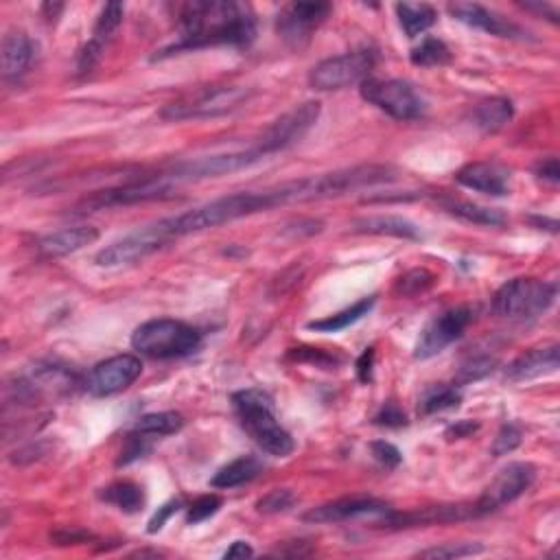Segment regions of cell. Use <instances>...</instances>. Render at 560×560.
Instances as JSON below:
<instances>
[{
  "mask_svg": "<svg viewBox=\"0 0 560 560\" xmlns=\"http://www.w3.org/2000/svg\"><path fill=\"white\" fill-rule=\"evenodd\" d=\"M344 191H346L344 175L340 171H331L322 175H311V178L267 186V189H259V191H239V193L217 197V200L208 202L204 206H197L193 210H186V213L178 217L158 221L156 228L165 237L175 239L208 228L224 226L230 224V221H237L256 213H265V210H272L276 206L326 200V197L344 195Z\"/></svg>",
  "mask_w": 560,
  "mask_h": 560,
  "instance_id": "cell-1",
  "label": "cell"
},
{
  "mask_svg": "<svg viewBox=\"0 0 560 560\" xmlns=\"http://www.w3.org/2000/svg\"><path fill=\"white\" fill-rule=\"evenodd\" d=\"M173 11L180 38L162 49L156 60L208 46H248L256 35V18L250 5L230 0H193L175 5Z\"/></svg>",
  "mask_w": 560,
  "mask_h": 560,
  "instance_id": "cell-2",
  "label": "cell"
},
{
  "mask_svg": "<svg viewBox=\"0 0 560 560\" xmlns=\"http://www.w3.org/2000/svg\"><path fill=\"white\" fill-rule=\"evenodd\" d=\"M232 405H235L241 427L265 453L274 458H287L294 453V438L278 423L270 394L259 388L239 390L232 394Z\"/></svg>",
  "mask_w": 560,
  "mask_h": 560,
  "instance_id": "cell-3",
  "label": "cell"
},
{
  "mask_svg": "<svg viewBox=\"0 0 560 560\" xmlns=\"http://www.w3.org/2000/svg\"><path fill=\"white\" fill-rule=\"evenodd\" d=\"M202 344V333L195 326L158 318L140 324L132 335V348L151 359H178L195 353Z\"/></svg>",
  "mask_w": 560,
  "mask_h": 560,
  "instance_id": "cell-4",
  "label": "cell"
},
{
  "mask_svg": "<svg viewBox=\"0 0 560 560\" xmlns=\"http://www.w3.org/2000/svg\"><path fill=\"white\" fill-rule=\"evenodd\" d=\"M556 294V283H547V280L539 278H512L497 289L493 311L510 320L536 318L554 305Z\"/></svg>",
  "mask_w": 560,
  "mask_h": 560,
  "instance_id": "cell-5",
  "label": "cell"
},
{
  "mask_svg": "<svg viewBox=\"0 0 560 560\" xmlns=\"http://www.w3.org/2000/svg\"><path fill=\"white\" fill-rule=\"evenodd\" d=\"M250 99V90L241 86H210L195 90L178 101L162 108L160 116L165 121H191V119H213L235 112Z\"/></svg>",
  "mask_w": 560,
  "mask_h": 560,
  "instance_id": "cell-6",
  "label": "cell"
},
{
  "mask_svg": "<svg viewBox=\"0 0 560 560\" xmlns=\"http://www.w3.org/2000/svg\"><path fill=\"white\" fill-rule=\"evenodd\" d=\"M261 160H265V154L254 145L250 149L226 151V154H213V156L175 162V165H171L169 169H162L160 175L165 180H169L173 186H178L180 182L219 178V175L250 169L252 165H256V162H261Z\"/></svg>",
  "mask_w": 560,
  "mask_h": 560,
  "instance_id": "cell-7",
  "label": "cell"
},
{
  "mask_svg": "<svg viewBox=\"0 0 560 560\" xmlns=\"http://www.w3.org/2000/svg\"><path fill=\"white\" fill-rule=\"evenodd\" d=\"M361 97L396 121L423 119L427 105L410 81L368 77L361 84Z\"/></svg>",
  "mask_w": 560,
  "mask_h": 560,
  "instance_id": "cell-8",
  "label": "cell"
},
{
  "mask_svg": "<svg viewBox=\"0 0 560 560\" xmlns=\"http://www.w3.org/2000/svg\"><path fill=\"white\" fill-rule=\"evenodd\" d=\"M375 64H377V55L370 49L335 55L311 68L309 84L311 88L322 92L342 90L355 84L361 86L370 77Z\"/></svg>",
  "mask_w": 560,
  "mask_h": 560,
  "instance_id": "cell-9",
  "label": "cell"
},
{
  "mask_svg": "<svg viewBox=\"0 0 560 560\" xmlns=\"http://www.w3.org/2000/svg\"><path fill=\"white\" fill-rule=\"evenodd\" d=\"M320 110L322 108L318 101H305L296 105V108H291L267 127L263 136L259 138V143H256V147H259L267 158L300 143V140L311 132V127L318 123Z\"/></svg>",
  "mask_w": 560,
  "mask_h": 560,
  "instance_id": "cell-10",
  "label": "cell"
},
{
  "mask_svg": "<svg viewBox=\"0 0 560 560\" xmlns=\"http://www.w3.org/2000/svg\"><path fill=\"white\" fill-rule=\"evenodd\" d=\"M534 480L536 466L530 462H510L508 466H504V469L495 475V480L484 488L480 499L475 501V508L480 512V517L490 515V512L504 508L506 504H512V501L528 493Z\"/></svg>",
  "mask_w": 560,
  "mask_h": 560,
  "instance_id": "cell-11",
  "label": "cell"
},
{
  "mask_svg": "<svg viewBox=\"0 0 560 560\" xmlns=\"http://www.w3.org/2000/svg\"><path fill=\"white\" fill-rule=\"evenodd\" d=\"M471 322L473 311L469 307H455L436 315V318L425 326L423 333H420L414 353L416 359H431L440 355L447 346H451L455 340H460Z\"/></svg>",
  "mask_w": 560,
  "mask_h": 560,
  "instance_id": "cell-12",
  "label": "cell"
},
{
  "mask_svg": "<svg viewBox=\"0 0 560 560\" xmlns=\"http://www.w3.org/2000/svg\"><path fill=\"white\" fill-rule=\"evenodd\" d=\"M329 3H291L285 5L278 14L276 29L278 35L294 49H302L309 40L313 31L318 29L326 16L331 14Z\"/></svg>",
  "mask_w": 560,
  "mask_h": 560,
  "instance_id": "cell-13",
  "label": "cell"
},
{
  "mask_svg": "<svg viewBox=\"0 0 560 560\" xmlns=\"http://www.w3.org/2000/svg\"><path fill=\"white\" fill-rule=\"evenodd\" d=\"M143 375V361L136 355H116L90 370L86 390L92 396H112L130 388Z\"/></svg>",
  "mask_w": 560,
  "mask_h": 560,
  "instance_id": "cell-14",
  "label": "cell"
},
{
  "mask_svg": "<svg viewBox=\"0 0 560 560\" xmlns=\"http://www.w3.org/2000/svg\"><path fill=\"white\" fill-rule=\"evenodd\" d=\"M171 239L162 235V232L154 226H147L138 232H132L125 239L116 241L108 248H103L97 254V265L101 267H121V265H132L136 261H143L147 256L165 248Z\"/></svg>",
  "mask_w": 560,
  "mask_h": 560,
  "instance_id": "cell-15",
  "label": "cell"
},
{
  "mask_svg": "<svg viewBox=\"0 0 560 560\" xmlns=\"http://www.w3.org/2000/svg\"><path fill=\"white\" fill-rule=\"evenodd\" d=\"M388 517L390 506L375 497H342L322 504L318 508H311L302 515V521L307 523H342L359 517Z\"/></svg>",
  "mask_w": 560,
  "mask_h": 560,
  "instance_id": "cell-16",
  "label": "cell"
},
{
  "mask_svg": "<svg viewBox=\"0 0 560 560\" xmlns=\"http://www.w3.org/2000/svg\"><path fill=\"white\" fill-rule=\"evenodd\" d=\"M451 16L455 20L464 22V25H469L473 29H480L484 33L495 35V38H508V40H525L528 35L525 31L515 25V22L506 20L497 11L488 9L484 5H477V3H451L449 5Z\"/></svg>",
  "mask_w": 560,
  "mask_h": 560,
  "instance_id": "cell-17",
  "label": "cell"
},
{
  "mask_svg": "<svg viewBox=\"0 0 560 560\" xmlns=\"http://www.w3.org/2000/svg\"><path fill=\"white\" fill-rule=\"evenodd\" d=\"M455 182L490 197L510 195V171L497 162H471L455 173Z\"/></svg>",
  "mask_w": 560,
  "mask_h": 560,
  "instance_id": "cell-18",
  "label": "cell"
},
{
  "mask_svg": "<svg viewBox=\"0 0 560 560\" xmlns=\"http://www.w3.org/2000/svg\"><path fill=\"white\" fill-rule=\"evenodd\" d=\"M123 11L125 7L121 3H110L105 5L101 16L95 25V31H92V40L84 46V51L79 53V60H77V68L81 75L90 73L95 64L99 62V57L105 49V44L112 40V35L116 33V29L121 27L123 22Z\"/></svg>",
  "mask_w": 560,
  "mask_h": 560,
  "instance_id": "cell-19",
  "label": "cell"
},
{
  "mask_svg": "<svg viewBox=\"0 0 560 560\" xmlns=\"http://www.w3.org/2000/svg\"><path fill=\"white\" fill-rule=\"evenodd\" d=\"M38 46L25 31H7L3 38V49H0V64H3V77L7 81H18L27 73L35 60Z\"/></svg>",
  "mask_w": 560,
  "mask_h": 560,
  "instance_id": "cell-20",
  "label": "cell"
},
{
  "mask_svg": "<svg viewBox=\"0 0 560 560\" xmlns=\"http://www.w3.org/2000/svg\"><path fill=\"white\" fill-rule=\"evenodd\" d=\"M558 368V346H541L532 348L519 359L512 361L506 368V377L510 381H530L536 377H543L547 372H554Z\"/></svg>",
  "mask_w": 560,
  "mask_h": 560,
  "instance_id": "cell-21",
  "label": "cell"
},
{
  "mask_svg": "<svg viewBox=\"0 0 560 560\" xmlns=\"http://www.w3.org/2000/svg\"><path fill=\"white\" fill-rule=\"evenodd\" d=\"M99 239V230L92 226H75V228H62L57 232H51L40 239V252L44 256H68L73 252L84 250L86 245H92Z\"/></svg>",
  "mask_w": 560,
  "mask_h": 560,
  "instance_id": "cell-22",
  "label": "cell"
},
{
  "mask_svg": "<svg viewBox=\"0 0 560 560\" xmlns=\"http://www.w3.org/2000/svg\"><path fill=\"white\" fill-rule=\"evenodd\" d=\"M355 232H364V235H381V237H396V239H410L418 241L420 230L410 219L396 217V215H370L359 217L353 221Z\"/></svg>",
  "mask_w": 560,
  "mask_h": 560,
  "instance_id": "cell-23",
  "label": "cell"
},
{
  "mask_svg": "<svg viewBox=\"0 0 560 560\" xmlns=\"http://www.w3.org/2000/svg\"><path fill=\"white\" fill-rule=\"evenodd\" d=\"M512 114H515V108H512V101L506 97H490L480 101L473 108V125L477 130H482L484 134H495L499 130L512 121Z\"/></svg>",
  "mask_w": 560,
  "mask_h": 560,
  "instance_id": "cell-24",
  "label": "cell"
},
{
  "mask_svg": "<svg viewBox=\"0 0 560 560\" xmlns=\"http://www.w3.org/2000/svg\"><path fill=\"white\" fill-rule=\"evenodd\" d=\"M261 462L252 458V455H241V458L228 462L226 466H221V469L213 475V480H210V486L213 488H237L243 484H250L252 480H256L261 473Z\"/></svg>",
  "mask_w": 560,
  "mask_h": 560,
  "instance_id": "cell-25",
  "label": "cell"
},
{
  "mask_svg": "<svg viewBox=\"0 0 560 560\" xmlns=\"http://www.w3.org/2000/svg\"><path fill=\"white\" fill-rule=\"evenodd\" d=\"M440 206L445 208L449 215L458 217L462 221H469V224H475V226L497 228V226L506 224V215L497 208H488V206H480V204L464 202V200H440Z\"/></svg>",
  "mask_w": 560,
  "mask_h": 560,
  "instance_id": "cell-26",
  "label": "cell"
},
{
  "mask_svg": "<svg viewBox=\"0 0 560 560\" xmlns=\"http://www.w3.org/2000/svg\"><path fill=\"white\" fill-rule=\"evenodd\" d=\"M396 16H399L407 38H418L420 33L436 25L438 11L427 3H399L396 5Z\"/></svg>",
  "mask_w": 560,
  "mask_h": 560,
  "instance_id": "cell-27",
  "label": "cell"
},
{
  "mask_svg": "<svg viewBox=\"0 0 560 560\" xmlns=\"http://www.w3.org/2000/svg\"><path fill=\"white\" fill-rule=\"evenodd\" d=\"M372 305H375V296L361 298V300L355 302L353 307H348V309L335 313V315H329V318H324V320L309 322V329L311 331H318V333L344 331V329H348L350 324H355V322H359L361 318H364V315H368Z\"/></svg>",
  "mask_w": 560,
  "mask_h": 560,
  "instance_id": "cell-28",
  "label": "cell"
},
{
  "mask_svg": "<svg viewBox=\"0 0 560 560\" xmlns=\"http://www.w3.org/2000/svg\"><path fill=\"white\" fill-rule=\"evenodd\" d=\"M108 504L116 506L123 512H138L145 504V495H143V488L134 482H114L112 486H108L103 490L101 495Z\"/></svg>",
  "mask_w": 560,
  "mask_h": 560,
  "instance_id": "cell-29",
  "label": "cell"
},
{
  "mask_svg": "<svg viewBox=\"0 0 560 560\" xmlns=\"http://www.w3.org/2000/svg\"><path fill=\"white\" fill-rule=\"evenodd\" d=\"M184 425V418L178 412H154L143 416L136 423L134 431L140 436H171L180 431Z\"/></svg>",
  "mask_w": 560,
  "mask_h": 560,
  "instance_id": "cell-30",
  "label": "cell"
},
{
  "mask_svg": "<svg viewBox=\"0 0 560 560\" xmlns=\"http://www.w3.org/2000/svg\"><path fill=\"white\" fill-rule=\"evenodd\" d=\"M462 401V394L458 385H436L429 388L423 399H420V412L423 414H436L458 407Z\"/></svg>",
  "mask_w": 560,
  "mask_h": 560,
  "instance_id": "cell-31",
  "label": "cell"
},
{
  "mask_svg": "<svg viewBox=\"0 0 560 560\" xmlns=\"http://www.w3.org/2000/svg\"><path fill=\"white\" fill-rule=\"evenodd\" d=\"M412 64L416 66H442L451 60L449 46L438 38H425L412 51Z\"/></svg>",
  "mask_w": 560,
  "mask_h": 560,
  "instance_id": "cell-32",
  "label": "cell"
},
{
  "mask_svg": "<svg viewBox=\"0 0 560 560\" xmlns=\"http://www.w3.org/2000/svg\"><path fill=\"white\" fill-rule=\"evenodd\" d=\"M484 550L482 545L475 543H449V545H438L423 550L418 556L420 558H438V560H451V558H464V556H475Z\"/></svg>",
  "mask_w": 560,
  "mask_h": 560,
  "instance_id": "cell-33",
  "label": "cell"
},
{
  "mask_svg": "<svg viewBox=\"0 0 560 560\" xmlns=\"http://www.w3.org/2000/svg\"><path fill=\"white\" fill-rule=\"evenodd\" d=\"M296 504V495L287 488H276L272 493H267L256 501V510L265 512V515H276V512H287Z\"/></svg>",
  "mask_w": 560,
  "mask_h": 560,
  "instance_id": "cell-34",
  "label": "cell"
},
{
  "mask_svg": "<svg viewBox=\"0 0 560 560\" xmlns=\"http://www.w3.org/2000/svg\"><path fill=\"white\" fill-rule=\"evenodd\" d=\"M434 283H436V276L429 270H412L399 280L396 291L403 296H416V294H423V291H427Z\"/></svg>",
  "mask_w": 560,
  "mask_h": 560,
  "instance_id": "cell-35",
  "label": "cell"
},
{
  "mask_svg": "<svg viewBox=\"0 0 560 560\" xmlns=\"http://www.w3.org/2000/svg\"><path fill=\"white\" fill-rule=\"evenodd\" d=\"M497 359L493 357H473L458 372V383H473L488 377L495 370Z\"/></svg>",
  "mask_w": 560,
  "mask_h": 560,
  "instance_id": "cell-36",
  "label": "cell"
},
{
  "mask_svg": "<svg viewBox=\"0 0 560 560\" xmlns=\"http://www.w3.org/2000/svg\"><path fill=\"white\" fill-rule=\"evenodd\" d=\"M221 504H224V499H221L219 495H204L200 499H195L189 508V517H186V521H189L191 525L202 523L213 515H217Z\"/></svg>",
  "mask_w": 560,
  "mask_h": 560,
  "instance_id": "cell-37",
  "label": "cell"
},
{
  "mask_svg": "<svg viewBox=\"0 0 560 560\" xmlns=\"http://www.w3.org/2000/svg\"><path fill=\"white\" fill-rule=\"evenodd\" d=\"M521 438H523V434H521V429L517 425H512V423L504 425L499 429V434L493 442V455H497V458H499V455L512 453L521 445Z\"/></svg>",
  "mask_w": 560,
  "mask_h": 560,
  "instance_id": "cell-38",
  "label": "cell"
},
{
  "mask_svg": "<svg viewBox=\"0 0 560 560\" xmlns=\"http://www.w3.org/2000/svg\"><path fill=\"white\" fill-rule=\"evenodd\" d=\"M370 451H372V455H375V460H377L381 466H385V469H396V466H399L401 460H403L401 451L396 449V447L392 445V442H385V440L372 442Z\"/></svg>",
  "mask_w": 560,
  "mask_h": 560,
  "instance_id": "cell-39",
  "label": "cell"
},
{
  "mask_svg": "<svg viewBox=\"0 0 560 560\" xmlns=\"http://www.w3.org/2000/svg\"><path fill=\"white\" fill-rule=\"evenodd\" d=\"M377 425H385V427H403L407 423L405 414L401 412V407L396 403H385L381 407V412L375 416Z\"/></svg>",
  "mask_w": 560,
  "mask_h": 560,
  "instance_id": "cell-40",
  "label": "cell"
},
{
  "mask_svg": "<svg viewBox=\"0 0 560 560\" xmlns=\"http://www.w3.org/2000/svg\"><path fill=\"white\" fill-rule=\"evenodd\" d=\"M180 499H173V501H169V504H165L162 508H158V512L154 515V519L149 521V534H156L158 530H162L165 528V523L171 519V515H175V512L180 510Z\"/></svg>",
  "mask_w": 560,
  "mask_h": 560,
  "instance_id": "cell-41",
  "label": "cell"
},
{
  "mask_svg": "<svg viewBox=\"0 0 560 560\" xmlns=\"http://www.w3.org/2000/svg\"><path fill=\"white\" fill-rule=\"evenodd\" d=\"M536 175L543 182H550V184H558L560 180V167H558V158L550 156V158H543L539 165H536Z\"/></svg>",
  "mask_w": 560,
  "mask_h": 560,
  "instance_id": "cell-42",
  "label": "cell"
},
{
  "mask_svg": "<svg viewBox=\"0 0 560 560\" xmlns=\"http://www.w3.org/2000/svg\"><path fill=\"white\" fill-rule=\"evenodd\" d=\"M372 366H375V348H368L357 361V375H359L361 383L372 381Z\"/></svg>",
  "mask_w": 560,
  "mask_h": 560,
  "instance_id": "cell-43",
  "label": "cell"
},
{
  "mask_svg": "<svg viewBox=\"0 0 560 560\" xmlns=\"http://www.w3.org/2000/svg\"><path fill=\"white\" fill-rule=\"evenodd\" d=\"M250 556H254V550L245 541H235L224 554V558H250Z\"/></svg>",
  "mask_w": 560,
  "mask_h": 560,
  "instance_id": "cell-44",
  "label": "cell"
},
{
  "mask_svg": "<svg viewBox=\"0 0 560 560\" xmlns=\"http://www.w3.org/2000/svg\"><path fill=\"white\" fill-rule=\"evenodd\" d=\"M477 425L475 423H460V425H455L447 431V436H455V438H464V436H469L471 431H475Z\"/></svg>",
  "mask_w": 560,
  "mask_h": 560,
  "instance_id": "cell-45",
  "label": "cell"
}]
</instances>
